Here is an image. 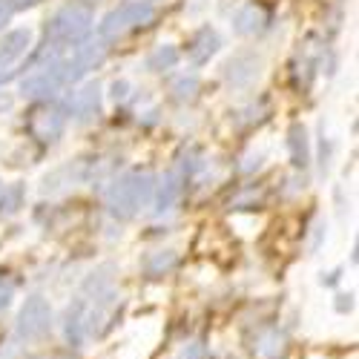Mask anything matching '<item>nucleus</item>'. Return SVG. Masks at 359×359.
<instances>
[{"instance_id":"nucleus-19","label":"nucleus","mask_w":359,"mask_h":359,"mask_svg":"<svg viewBox=\"0 0 359 359\" xmlns=\"http://www.w3.org/2000/svg\"><path fill=\"white\" fill-rule=\"evenodd\" d=\"M127 93H130V83H127V81H115V83H112V98H115V101H124Z\"/></svg>"},{"instance_id":"nucleus-21","label":"nucleus","mask_w":359,"mask_h":359,"mask_svg":"<svg viewBox=\"0 0 359 359\" xmlns=\"http://www.w3.org/2000/svg\"><path fill=\"white\" fill-rule=\"evenodd\" d=\"M12 4H9V0H0V29H4L6 23H9V18H12Z\"/></svg>"},{"instance_id":"nucleus-5","label":"nucleus","mask_w":359,"mask_h":359,"mask_svg":"<svg viewBox=\"0 0 359 359\" xmlns=\"http://www.w3.org/2000/svg\"><path fill=\"white\" fill-rule=\"evenodd\" d=\"M262 67H264L262 55H256V52H238V55H233L230 61L224 64V78H227V83L233 89H248L250 83H256L262 78Z\"/></svg>"},{"instance_id":"nucleus-12","label":"nucleus","mask_w":359,"mask_h":359,"mask_svg":"<svg viewBox=\"0 0 359 359\" xmlns=\"http://www.w3.org/2000/svg\"><path fill=\"white\" fill-rule=\"evenodd\" d=\"M219 49H222L219 32L210 29V26H201L196 32V38H193V43H190V61L193 64H207Z\"/></svg>"},{"instance_id":"nucleus-1","label":"nucleus","mask_w":359,"mask_h":359,"mask_svg":"<svg viewBox=\"0 0 359 359\" xmlns=\"http://www.w3.org/2000/svg\"><path fill=\"white\" fill-rule=\"evenodd\" d=\"M153 187H156V178L147 170L144 172L135 170V172L121 175L109 190V213L115 219H133L138 213V207H144L149 201Z\"/></svg>"},{"instance_id":"nucleus-9","label":"nucleus","mask_w":359,"mask_h":359,"mask_svg":"<svg viewBox=\"0 0 359 359\" xmlns=\"http://www.w3.org/2000/svg\"><path fill=\"white\" fill-rule=\"evenodd\" d=\"M184 190V164L172 167L158 184V196H156V210L158 213H167L172 210V204L178 201V196H182Z\"/></svg>"},{"instance_id":"nucleus-8","label":"nucleus","mask_w":359,"mask_h":359,"mask_svg":"<svg viewBox=\"0 0 359 359\" xmlns=\"http://www.w3.org/2000/svg\"><path fill=\"white\" fill-rule=\"evenodd\" d=\"M49 327V305L43 299H29L20 311V322H18V331L20 337H41Z\"/></svg>"},{"instance_id":"nucleus-16","label":"nucleus","mask_w":359,"mask_h":359,"mask_svg":"<svg viewBox=\"0 0 359 359\" xmlns=\"http://www.w3.org/2000/svg\"><path fill=\"white\" fill-rule=\"evenodd\" d=\"M172 95L175 101H193L198 95V78L196 75H182V78H175L172 83Z\"/></svg>"},{"instance_id":"nucleus-15","label":"nucleus","mask_w":359,"mask_h":359,"mask_svg":"<svg viewBox=\"0 0 359 359\" xmlns=\"http://www.w3.org/2000/svg\"><path fill=\"white\" fill-rule=\"evenodd\" d=\"M175 64H178V49L170 46V43L156 46L153 52H149V57H147V69H149V72H167V69H172Z\"/></svg>"},{"instance_id":"nucleus-3","label":"nucleus","mask_w":359,"mask_h":359,"mask_svg":"<svg viewBox=\"0 0 359 359\" xmlns=\"http://www.w3.org/2000/svg\"><path fill=\"white\" fill-rule=\"evenodd\" d=\"M89 26H93V12L81 4H69L52 18V23L46 29V43L49 41H52V46L78 43L89 32Z\"/></svg>"},{"instance_id":"nucleus-6","label":"nucleus","mask_w":359,"mask_h":359,"mask_svg":"<svg viewBox=\"0 0 359 359\" xmlns=\"http://www.w3.org/2000/svg\"><path fill=\"white\" fill-rule=\"evenodd\" d=\"M104 55H107V46H104V41H98V43H81L78 49H75V55L67 61V81H81L86 72H93L95 67H101L104 64Z\"/></svg>"},{"instance_id":"nucleus-14","label":"nucleus","mask_w":359,"mask_h":359,"mask_svg":"<svg viewBox=\"0 0 359 359\" xmlns=\"http://www.w3.org/2000/svg\"><path fill=\"white\" fill-rule=\"evenodd\" d=\"M267 26V15H264V9L262 6H256V4H248L245 9H238V15L233 18V29H236V35H256V32H262V29Z\"/></svg>"},{"instance_id":"nucleus-13","label":"nucleus","mask_w":359,"mask_h":359,"mask_svg":"<svg viewBox=\"0 0 359 359\" xmlns=\"http://www.w3.org/2000/svg\"><path fill=\"white\" fill-rule=\"evenodd\" d=\"M287 149H290V161L296 170H305L311 164V138L302 124H293L287 130Z\"/></svg>"},{"instance_id":"nucleus-7","label":"nucleus","mask_w":359,"mask_h":359,"mask_svg":"<svg viewBox=\"0 0 359 359\" xmlns=\"http://www.w3.org/2000/svg\"><path fill=\"white\" fill-rule=\"evenodd\" d=\"M29 46H32V32H29V29H12V32L0 41V81L12 72V67L29 52Z\"/></svg>"},{"instance_id":"nucleus-18","label":"nucleus","mask_w":359,"mask_h":359,"mask_svg":"<svg viewBox=\"0 0 359 359\" xmlns=\"http://www.w3.org/2000/svg\"><path fill=\"white\" fill-rule=\"evenodd\" d=\"M20 198H23V187H20V184H12V187L4 193V198H0V213H4V216L15 213L18 207H20Z\"/></svg>"},{"instance_id":"nucleus-2","label":"nucleus","mask_w":359,"mask_h":359,"mask_svg":"<svg viewBox=\"0 0 359 359\" xmlns=\"http://www.w3.org/2000/svg\"><path fill=\"white\" fill-rule=\"evenodd\" d=\"M153 15H156V9H153L149 0H127V4H121L118 9L104 15V20L98 23V38L104 43L115 41L118 35H124L127 29L149 23V20H153Z\"/></svg>"},{"instance_id":"nucleus-11","label":"nucleus","mask_w":359,"mask_h":359,"mask_svg":"<svg viewBox=\"0 0 359 359\" xmlns=\"http://www.w3.org/2000/svg\"><path fill=\"white\" fill-rule=\"evenodd\" d=\"M75 118H78V124H89V121H95L98 112H101V86L98 83H86L81 93H75Z\"/></svg>"},{"instance_id":"nucleus-4","label":"nucleus","mask_w":359,"mask_h":359,"mask_svg":"<svg viewBox=\"0 0 359 359\" xmlns=\"http://www.w3.org/2000/svg\"><path fill=\"white\" fill-rule=\"evenodd\" d=\"M64 83H67V61L64 57H57V55H52L49 61L35 67L20 81V93L26 98H52Z\"/></svg>"},{"instance_id":"nucleus-20","label":"nucleus","mask_w":359,"mask_h":359,"mask_svg":"<svg viewBox=\"0 0 359 359\" xmlns=\"http://www.w3.org/2000/svg\"><path fill=\"white\" fill-rule=\"evenodd\" d=\"M9 299H12V285L0 279V311H4L9 305Z\"/></svg>"},{"instance_id":"nucleus-17","label":"nucleus","mask_w":359,"mask_h":359,"mask_svg":"<svg viewBox=\"0 0 359 359\" xmlns=\"http://www.w3.org/2000/svg\"><path fill=\"white\" fill-rule=\"evenodd\" d=\"M175 264V253L172 250H161V253H156L153 259L147 262V273H153V276H158V273H164V271H170V267Z\"/></svg>"},{"instance_id":"nucleus-22","label":"nucleus","mask_w":359,"mask_h":359,"mask_svg":"<svg viewBox=\"0 0 359 359\" xmlns=\"http://www.w3.org/2000/svg\"><path fill=\"white\" fill-rule=\"evenodd\" d=\"M12 9H29V6H38L41 0H9Z\"/></svg>"},{"instance_id":"nucleus-10","label":"nucleus","mask_w":359,"mask_h":359,"mask_svg":"<svg viewBox=\"0 0 359 359\" xmlns=\"http://www.w3.org/2000/svg\"><path fill=\"white\" fill-rule=\"evenodd\" d=\"M64 124H67L64 107H46L41 112H35V118H32V130L43 141H57V135L64 133Z\"/></svg>"}]
</instances>
